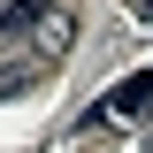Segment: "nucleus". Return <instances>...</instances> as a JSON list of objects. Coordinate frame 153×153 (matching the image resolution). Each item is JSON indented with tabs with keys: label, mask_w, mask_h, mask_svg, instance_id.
Here are the masks:
<instances>
[{
	"label": "nucleus",
	"mask_w": 153,
	"mask_h": 153,
	"mask_svg": "<svg viewBox=\"0 0 153 153\" xmlns=\"http://www.w3.org/2000/svg\"><path fill=\"white\" fill-rule=\"evenodd\" d=\"M146 100H153V69H146V76H123V84H115V92L100 100L92 115H84V130H107V123H123V115H138Z\"/></svg>",
	"instance_id": "nucleus-1"
},
{
	"label": "nucleus",
	"mask_w": 153,
	"mask_h": 153,
	"mask_svg": "<svg viewBox=\"0 0 153 153\" xmlns=\"http://www.w3.org/2000/svg\"><path fill=\"white\" fill-rule=\"evenodd\" d=\"M31 46H38V61H61L76 46V16L69 8H38V23H31Z\"/></svg>",
	"instance_id": "nucleus-2"
},
{
	"label": "nucleus",
	"mask_w": 153,
	"mask_h": 153,
	"mask_svg": "<svg viewBox=\"0 0 153 153\" xmlns=\"http://www.w3.org/2000/svg\"><path fill=\"white\" fill-rule=\"evenodd\" d=\"M38 84V54H23V61H0V100H23Z\"/></svg>",
	"instance_id": "nucleus-3"
},
{
	"label": "nucleus",
	"mask_w": 153,
	"mask_h": 153,
	"mask_svg": "<svg viewBox=\"0 0 153 153\" xmlns=\"http://www.w3.org/2000/svg\"><path fill=\"white\" fill-rule=\"evenodd\" d=\"M38 23V0H0V31H31Z\"/></svg>",
	"instance_id": "nucleus-4"
},
{
	"label": "nucleus",
	"mask_w": 153,
	"mask_h": 153,
	"mask_svg": "<svg viewBox=\"0 0 153 153\" xmlns=\"http://www.w3.org/2000/svg\"><path fill=\"white\" fill-rule=\"evenodd\" d=\"M146 8H153V0H146Z\"/></svg>",
	"instance_id": "nucleus-5"
},
{
	"label": "nucleus",
	"mask_w": 153,
	"mask_h": 153,
	"mask_svg": "<svg viewBox=\"0 0 153 153\" xmlns=\"http://www.w3.org/2000/svg\"><path fill=\"white\" fill-rule=\"evenodd\" d=\"M146 107H153V100H146Z\"/></svg>",
	"instance_id": "nucleus-6"
}]
</instances>
